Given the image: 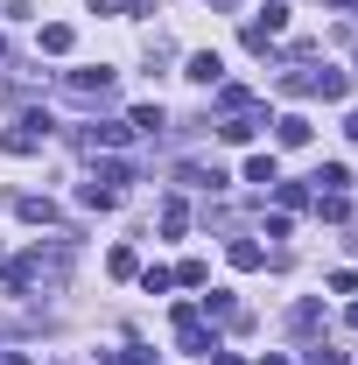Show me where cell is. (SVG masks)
<instances>
[{"label": "cell", "mask_w": 358, "mask_h": 365, "mask_svg": "<svg viewBox=\"0 0 358 365\" xmlns=\"http://www.w3.org/2000/svg\"><path fill=\"white\" fill-rule=\"evenodd\" d=\"M56 274H63V246H56V253H43V246H36V253L7 260V288H36V281H56Z\"/></svg>", "instance_id": "1"}, {"label": "cell", "mask_w": 358, "mask_h": 365, "mask_svg": "<svg viewBox=\"0 0 358 365\" xmlns=\"http://www.w3.org/2000/svg\"><path fill=\"white\" fill-rule=\"evenodd\" d=\"M43 140H49V120H43V113H29V120H14V127H7L0 148H7V155H36Z\"/></svg>", "instance_id": "2"}, {"label": "cell", "mask_w": 358, "mask_h": 365, "mask_svg": "<svg viewBox=\"0 0 358 365\" xmlns=\"http://www.w3.org/2000/svg\"><path fill=\"white\" fill-rule=\"evenodd\" d=\"M176 344H183V351H197V359H211V351H218V337L197 323V309H176Z\"/></svg>", "instance_id": "3"}, {"label": "cell", "mask_w": 358, "mask_h": 365, "mask_svg": "<svg viewBox=\"0 0 358 365\" xmlns=\"http://www.w3.org/2000/svg\"><path fill=\"white\" fill-rule=\"evenodd\" d=\"M281 29H288V7H281V0H267V7H260V21H246V49H267Z\"/></svg>", "instance_id": "4"}, {"label": "cell", "mask_w": 358, "mask_h": 365, "mask_svg": "<svg viewBox=\"0 0 358 365\" xmlns=\"http://www.w3.org/2000/svg\"><path fill=\"white\" fill-rule=\"evenodd\" d=\"M71 91L78 98H106L113 91V71H71Z\"/></svg>", "instance_id": "5"}, {"label": "cell", "mask_w": 358, "mask_h": 365, "mask_svg": "<svg viewBox=\"0 0 358 365\" xmlns=\"http://www.w3.org/2000/svg\"><path fill=\"white\" fill-rule=\"evenodd\" d=\"M183 78H190V85H218V78H225V63L211 56V49H204V56H190V71H183Z\"/></svg>", "instance_id": "6"}, {"label": "cell", "mask_w": 358, "mask_h": 365, "mask_svg": "<svg viewBox=\"0 0 358 365\" xmlns=\"http://www.w3.org/2000/svg\"><path fill=\"white\" fill-rule=\"evenodd\" d=\"M274 134H281V148H302V140H310V120H302V113H281Z\"/></svg>", "instance_id": "7"}, {"label": "cell", "mask_w": 358, "mask_h": 365, "mask_svg": "<svg viewBox=\"0 0 358 365\" xmlns=\"http://www.w3.org/2000/svg\"><path fill=\"white\" fill-rule=\"evenodd\" d=\"M14 211H21V218H29V225H56V204H49V197H21V204H14Z\"/></svg>", "instance_id": "8"}, {"label": "cell", "mask_w": 358, "mask_h": 365, "mask_svg": "<svg viewBox=\"0 0 358 365\" xmlns=\"http://www.w3.org/2000/svg\"><path fill=\"white\" fill-rule=\"evenodd\" d=\"M316 190H337V197H344V190H352V169H344V162H323V169H316Z\"/></svg>", "instance_id": "9"}, {"label": "cell", "mask_w": 358, "mask_h": 365, "mask_svg": "<svg viewBox=\"0 0 358 365\" xmlns=\"http://www.w3.org/2000/svg\"><path fill=\"white\" fill-rule=\"evenodd\" d=\"M246 182H281V162H274V155H253V162H246Z\"/></svg>", "instance_id": "10"}, {"label": "cell", "mask_w": 358, "mask_h": 365, "mask_svg": "<svg viewBox=\"0 0 358 365\" xmlns=\"http://www.w3.org/2000/svg\"><path fill=\"white\" fill-rule=\"evenodd\" d=\"M260 260H267V253H260L253 239H232V267H260Z\"/></svg>", "instance_id": "11"}, {"label": "cell", "mask_w": 358, "mask_h": 365, "mask_svg": "<svg viewBox=\"0 0 358 365\" xmlns=\"http://www.w3.org/2000/svg\"><path fill=\"white\" fill-rule=\"evenodd\" d=\"M134 134H162V106H134Z\"/></svg>", "instance_id": "12"}, {"label": "cell", "mask_w": 358, "mask_h": 365, "mask_svg": "<svg viewBox=\"0 0 358 365\" xmlns=\"http://www.w3.org/2000/svg\"><path fill=\"white\" fill-rule=\"evenodd\" d=\"M204 302H211V317H225V323H239V302H232V295H225V288H211V295H204Z\"/></svg>", "instance_id": "13"}, {"label": "cell", "mask_w": 358, "mask_h": 365, "mask_svg": "<svg viewBox=\"0 0 358 365\" xmlns=\"http://www.w3.org/2000/svg\"><path fill=\"white\" fill-rule=\"evenodd\" d=\"M43 49H49V56H63V49H71V29H63V21H49V29H43Z\"/></svg>", "instance_id": "14"}, {"label": "cell", "mask_w": 358, "mask_h": 365, "mask_svg": "<svg viewBox=\"0 0 358 365\" xmlns=\"http://www.w3.org/2000/svg\"><path fill=\"white\" fill-rule=\"evenodd\" d=\"M85 204H91V211H113V204H120V190H98V182H85Z\"/></svg>", "instance_id": "15"}, {"label": "cell", "mask_w": 358, "mask_h": 365, "mask_svg": "<svg viewBox=\"0 0 358 365\" xmlns=\"http://www.w3.org/2000/svg\"><path fill=\"white\" fill-rule=\"evenodd\" d=\"M169 281H176L169 267H148V274H140V288H148V295H169Z\"/></svg>", "instance_id": "16"}, {"label": "cell", "mask_w": 358, "mask_h": 365, "mask_svg": "<svg viewBox=\"0 0 358 365\" xmlns=\"http://www.w3.org/2000/svg\"><path fill=\"white\" fill-rule=\"evenodd\" d=\"M302 365H344V351H330V344H316V351H302Z\"/></svg>", "instance_id": "17"}, {"label": "cell", "mask_w": 358, "mask_h": 365, "mask_svg": "<svg viewBox=\"0 0 358 365\" xmlns=\"http://www.w3.org/2000/svg\"><path fill=\"white\" fill-rule=\"evenodd\" d=\"M344 134H352V140H358V113H352V120H344Z\"/></svg>", "instance_id": "18"}]
</instances>
